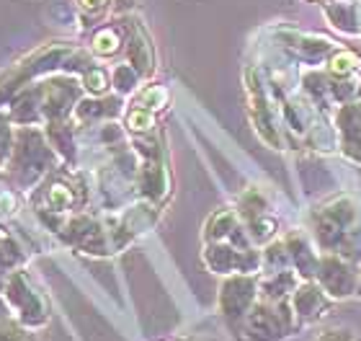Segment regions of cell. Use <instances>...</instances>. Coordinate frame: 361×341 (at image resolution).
<instances>
[{"label":"cell","mask_w":361,"mask_h":341,"mask_svg":"<svg viewBox=\"0 0 361 341\" xmlns=\"http://www.w3.org/2000/svg\"><path fill=\"white\" fill-rule=\"evenodd\" d=\"M129 124H132V129H147L152 124V116L145 112H132L129 114Z\"/></svg>","instance_id":"cell-1"},{"label":"cell","mask_w":361,"mask_h":341,"mask_svg":"<svg viewBox=\"0 0 361 341\" xmlns=\"http://www.w3.org/2000/svg\"><path fill=\"white\" fill-rule=\"evenodd\" d=\"M114 47H116V37H114V34H109V31H104V34L96 39L98 52H114Z\"/></svg>","instance_id":"cell-2"},{"label":"cell","mask_w":361,"mask_h":341,"mask_svg":"<svg viewBox=\"0 0 361 341\" xmlns=\"http://www.w3.org/2000/svg\"><path fill=\"white\" fill-rule=\"evenodd\" d=\"M333 68H336V73H351L354 70V57L351 54H341V57H336V62H333Z\"/></svg>","instance_id":"cell-3"},{"label":"cell","mask_w":361,"mask_h":341,"mask_svg":"<svg viewBox=\"0 0 361 341\" xmlns=\"http://www.w3.org/2000/svg\"><path fill=\"white\" fill-rule=\"evenodd\" d=\"M49 199H52V205L57 207V210H60V207L68 205V191L62 189V186H57V189L52 191V197H49Z\"/></svg>","instance_id":"cell-4"},{"label":"cell","mask_w":361,"mask_h":341,"mask_svg":"<svg viewBox=\"0 0 361 341\" xmlns=\"http://www.w3.org/2000/svg\"><path fill=\"white\" fill-rule=\"evenodd\" d=\"M88 83H90V88H93V91H101V88H104V76H98V73H96V76H90Z\"/></svg>","instance_id":"cell-5"},{"label":"cell","mask_w":361,"mask_h":341,"mask_svg":"<svg viewBox=\"0 0 361 341\" xmlns=\"http://www.w3.org/2000/svg\"><path fill=\"white\" fill-rule=\"evenodd\" d=\"M0 207H6V213L13 210V197L11 194H0Z\"/></svg>","instance_id":"cell-6"},{"label":"cell","mask_w":361,"mask_h":341,"mask_svg":"<svg viewBox=\"0 0 361 341\" xmlns=\"http://www.w3.org/2000/svg\"><path fill=\"white\" fill-rule=\"evenodd\" d=\"M98 3H101V0H85V6H90V8L98 6Z\"/></svg>","instance_id":"cell-7"}]
</instances>
